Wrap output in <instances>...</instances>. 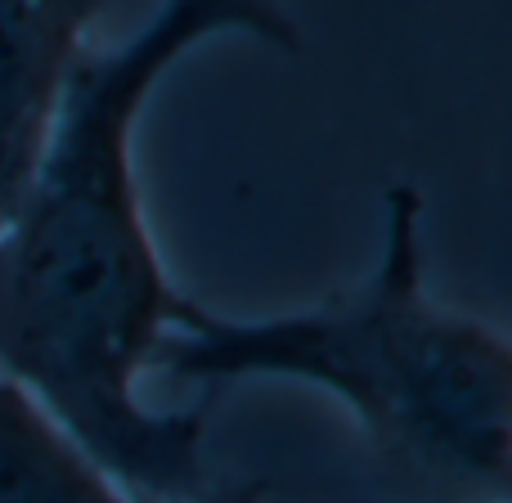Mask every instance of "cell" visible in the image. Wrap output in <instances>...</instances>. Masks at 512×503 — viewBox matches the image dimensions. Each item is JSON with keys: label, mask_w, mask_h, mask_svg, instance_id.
I'll return each mask as SVG.
<instances>
[{"label": "cell", "mask_w": 512, "mask_h": 503, "mask_svg": "<svg viewBox=\"0 0 512 503\" xmlns=\"http://www.w3.org/2000/svg\"><path fill=\"white\" fill-rule=\"evenodd\" d=\"M225 32L301 54L283 0H162L122 45L81 50L32 185L0 230V373L23 382L131 503H194L207 490V405L140 400V373L185 297L144 221L135 131L162 72Z\"/></svg>", "instance_id": "cell-1"}, {"label": "cell", "mask_w": 512, "mask_h": 503, "mask_svg": "<svg viewBox=\"0 0 512 503\" xmlns=\"http://www.w3.org/2000/svg\"><path fill=\"white\" fill-rule=\"evenodd\" d=\"M180 382H306L355 414L364 441L427 486L472 503L512 490V351L477 315L445 306L423 279V198L387 189L382 256L355 288L288 315H216L180 301L153 346Z\"/></svg>", "instance_id": "cell-2"}, {"label": "cell", "mask_w": 512, "mask_h": 503, "mask_svg": "<svg viewBox=\"0 0 512 503\" xmlns=\"http://www.w3.org/2000/svg\"><path fill=\"white\" fill-rule=\"evenodd\" d=\"M108 0H0V230L23 203L54 108Z\"/></svg>", "instance_id": "cell-3"}, {"label": "cell", "mask_w": 512, "mask_h": 503, "mask_svg": "<svg viewBox=\"0 0 512 503\" xmlns=\"http://www.w3.org/2000/svg\"><path fill=\"white\" fill-rule=\"evenodd\" d=\"M0 503H131L95 454L0 373Z\"/></svg>", "instance_id": "cell-4"}, {"label": "cell", "mask_w": 512, "mask_h": 503, "mask_svg": "<svg viewBox=\"0 0 512 503\" xmlns=\"http://www.w3.org/2000/svg\"><path fill=\"white\" fill-rule=\"evenodd\" d=\"M261 495H265V486H256V481H239V486H225V490L207 486L194 503H261Z\"/></svg>", "instance_id": "cell-5"}]
</instances>
